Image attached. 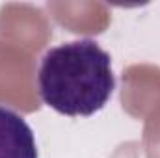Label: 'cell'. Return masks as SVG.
<instances>
[{
    "mask_svg": "<svg viewBox=\"0 0 160 158\" xmlns=\"http://www.w3.org/2000/svg\"><path fill=\"white\" fill-rule=\"evenodd\" d=\"M41 101L67 117H89L114 95L110 54L93 39H77L48 48L38 71Z\"/></svg>",
    "mask_w": 160,
    "mask_h": 158,
    "instance_id": "1",
    "label": "cell"
},
{
    "mask_svg": "<svg viewBox=\"0 0 160 158\" xmlns=\"http://www.w3.org/2000/svg\"><path fill=\"white\" fill-rule=\"evenodd\" d=\"M0 158H39L32 126L6 106H0Z\"/></svg>",
    "mask_w": 160,
    "mask_h": 158,
    "instance_id": "2",
    "label": "cell"
}]
</instances>
